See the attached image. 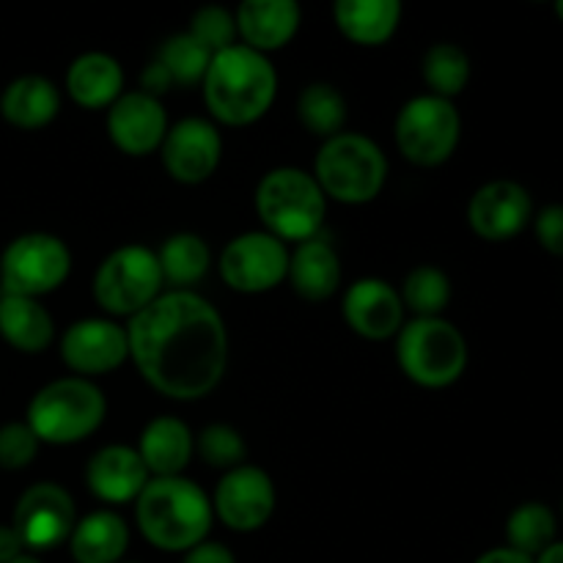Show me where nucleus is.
I'll use <instances>...</instances> for the list:
<instances>
[{
    "label": "nucleus",
    "mask_w": 563,
    "mask_h": 563,
    "mask_svg": "<svg viewBox=\"0 0 563 563\" xmlns=\"http://www.w3.org/2000/svg\"><path fill=\"white\" fill-rule=\"evenodd\" d=\"M58 346L66 368L82 379L102 377L130 361L126 328L108 317L77 319L64 330Z\"/></svg>",
    "instance_id": "nucleus-15"
},
{
    "label": "nucleus",
    "mask_w": 563,
    "mask_h": 563,
    "mask_svg": "<svg viewBox=\"0 0 563 563\" xmlns=\"http://www.w3.org/2000/svg\"><path fill=\"white\" fill-rule=\"evenodd\" d=\"M126 341L143 383L165 399H203L229 368V330L198 291H163L126 322Z\"/></svg>",
    "instance_id": "nucleus-1"
},
{
    "label": "nucleus",
    "mask_w": 563,
    "mask_h": 563,
    "mask_svg": "<svg viewBox=\"0 0 563 563\" xmlns=\"http://www.w3.org/2000/svg\"><path fill=\"white\" fill-rule=\"evenodd\" d=\"M66 93L86 110H108L124 93V69L99 49L77 55L66 69Z\"/></svg>",
    "instance_id": "nucleus-22"
},
{
    "label": "nucleus",
    "mask_w": 563,
    "mask_h": 563,
    "mask_svg": "<svg viewBox=\"0 0 563 563\" xmlns=\"http://www.w3.org/2000/svg\"><path fill=\"white\" fill-rule=\"evenodd\" d=\"M473 563H533V559H528V555L517 553V550L511 548H495L487 550L484 555H478Z\"/></svg>",
    "instance_id": "nucleus-40"
},
{
    "label": "nucleus",
    "mask_w": 563,
    "mask_h": 563,
    "mask_svg": "<svg viewBox=\"0 0 563 563\" xmlns=\"http://www.w3.org/2000/svg\"><path fill=\"white\" fill-rule=\"evenodd\" d=\"M168 126L163 99L148 97L141 88L124 91L108 108V137L126 157H146L159 152Z\"/></svg>",
    "instance_id": "nucleus-17"
},
{
    "label": "nucleus",
    "mask_w": 563,
    "mask_h": 563,
    "mask_svg": "<svg viewBox=\"0 0 563 563\" xmlns=\"http://www.w3.org/2000/svg\"><path fill=\"white\" fill-rule=\"evenodd\" d=\"M121 563H135V561H121Z\"/></svg>",
    "instance_id": "nucleus-44"
},
{
    "label": "nucleus",
    "mask_w": 563,
    "mask_h": 563,
    "mask_svg": "<svg viewBox=\"0 0 563 563\" xmlns=\"http://www.w3.org/2000/svg\"><path fill=\"white\" fill-rule=\"evenodd\" d=\"M555 533H559L555 511L542 500H528V504L517 506L506 520V548L517 550L528 559H537L550 544L559 542Z\"/></svg>",
    "instance_id": "nucleus-30"
},
{
    "label": "nucleus",
    "mask_w": 563,
    "mask_h": 563,
    "mask_svg": "<svg viewBox=\"0 0 563 563\" xmlns=\"http://www.w3.org/2000/svg\"><path fill=\"white\" fill-rule=\"evenodd\" d=\"M278 493L267 471L256 465H240L223 473L212 495V511L229 531L256 533L273 520Z\"/></svg>",
    "instance_id": "nucleus-13"
},
{
    "label": "nucleus",
    "mask_w": 563,
    "mask_h": 563,
    "mask_svg": "<svg viewBox=\"0 0 563 563\" xmlns=\"http://www.w3.org/2000/svg\"><path fill=\"white\" fill-rule=\"evenodd\" d=\"M423 82H427L429 91L440 99H451L454 102L462 91L467 88L473 75L471 55L460 47V44L440 42L432 44L423 55Z\"/></svg>",
    "instance_id": "nucleus-31"
},
{
    "label": "nucleus",
    "mask_w": 563,
    "mask_h": 563,
    "mask_svg": "<svg viewBox=\"0 0 563 563\" xmlns=\"http://www.w3.org/2000/svg\"><path fill=\"white\" fill-rule=\"evenodd\" d=\"M71 253L60 236L47 231L20 234L0 253V291L42 300L66 284Z\"/></svg>",
    "instance_id": "nucleus-10"
},
{
    "label": "nucleus",
    "mask_w": 563,
    "mask_h": 563,
    "mask_svg": "<svg viewBox=\"0 0 563 563\" xmlns=\"http://www.w3.org/2000/svg\"><path fill=\"white\" fill-rule=\"evenodd\" d=\"M157 262L168 291H192V286L201 284L212 267V251L203 236L179 231L159 245Z\"/></svg>",
    "instance_id": "nucleus-28"
},
{
    "label": "nucleus",
    "mask_w": 563,
    "mask_h": 563,
    "mask_svg": "<svg viewBox=\"0 0 563 563\" xmlns=\"http://www.w3.org/2000/svg\"><path fill=\"white\" fill-rule=\"evenodd\" d=\"M350 115L344 93L330 82H311L297 97V119L319 141L341 135Z\"/></svg>",
    "instance_id": "nucleus-29"
},
{
    "label": "nucleus",
    "mask_w": 563,
    "mask_h": 563,
    "mask_svg": "<svg viewBox=\"0 0 563 563\" xmlns=\"http://www.w3.org/2000/svg\"><path fill=\"white\" fill-rule=\"evenodd\" d=\"M25 553V548H22V539L16 537V531L9 526H0V563H11L14 559H20V555Z\"/></svg>",
    "instance_id": "nucleus-39"
},
{
    "label": "nucleus",
    "mask_w": 563,
    "mask_h": 563,
    "mask_svg": "<svg viewBox=\"0 0 563 563\" xmlns=\"http://www.w3.org/2000/svg\"><path fill=\"white\" fill-rule=\"evenodd\" d=\"M165 174L187 187L203 185L214 176L223 159V135L218 124L201 115H187L168 126L163 146H159Z\"/></svg>",
    "instance_id": "nucleus-14"
},
{
    "label": "nucleus",
    "mask_w": 563,
    "mask_h": 563,
    "mask_svg": "<svg viewBox=\"0 0 563 563\" xmlns=\"http://www.w3.org/2000/svg\"><path fill=\"white\" fill-rule=\"evenodd\" d=\"M313 179L322 187L324 198L346 207H363L385 190L388 157L372 137L361 132H341L319 146Z\"/></svg>",
    "instance_id": "nucleus-6"
},
{
    "label": "nucleus",
    "mask_w": 563,
    "mask_h": 563,
    "mask_svg": "<svg viewBox=\"0 0 563 563\" xmlns=\"http://www.w3.org/2000/svg\"><path fill=\"white\" fill-rule=\"evenodd\" d=\"M141 537L163 553H187L212 531V498L192 478H148L135 500Z\"/></svg>",
    "instance_id": "nucleus-3"
},
{
    "label": "nucleus",
    "mask_w": 563,
    "mask_h": 563,
    "mask_svg": "<svg viewBox=\"0 0 563 563\" xmlns=\"http://www.w3.org/2000/svg\"><path fill=\"white\" fill-rule=\"evenodd\" d=\"M130 548V526L113 509H97L77 520L69 537L75 563H121Z\"/></svg>",
    "instance_id": "nucleus-27"
},
{
    "label": "nucleus",
    "mask_w": 563,
    "mask_h": 563,
    "mask_svg": "<svg viewBox=\"0 0 563 563\" xmlns=\"http://www.w3.org/2000/svg\"><path fill=\"white\" fill-rule=\"evenodd\" d=\"M159 66L165 69V75L170 77V82L179 88L201 86L203 77H207L209 60H212V53L207 47L196 42L190 33H176V36L165 38L159 44L157 55H154Z\"/></svg>",
    "instance_id": "nucleus-33"
},
{
    "label": "nucleus",
    "mask_w": 563,
    "mask_h": 563,
    "mask_svg": "<svg viewBox=\"0 0 563 563\" xmlns=\"http://www.w3.org/2000/svg\"><path fill=\"white\" fill-rule=\"evenodd\" d=\"M399 297L405 302V311L412 313V319L443 317L451 302V278L438 264H421L405 275Z\"/></svg>",
    "instance_id": "nucleus-32"
},
{
    "label": "nucleus",
    "mask_w": 563,
    "mask_h": 563,
    "mask_svg": "<svg viewBox=\"0 0 563 563\" xmlns=\"http://www.w3.org/2000/svg\"><path fill=\"white\" fill-rule=\"evenodd\" d=\"M60 113V91L49 77L22 75L0 93V115L16 130H44Z\"/></svg>",
    "instance_id": "nucleus-24"
},
{
    "label": "nucleus",
    "mask_w": 563,
    "mask_h": 563,
    "mask_svg": "<svg viewBox=\"0 0 563 563\" xmlns=\"http://www.w3.org/2000/svg\"><path fill=\"white\" fill-rule=\"evenodd\" d=\"M471 350L462 330L445 317L410 319L396 335V363L410 383L443 390L460 383Z\"/></svg>",
    "instance_id": "nucleus-7"
},
{
    "label": "nucleus",
    "mask_w": 563,
    "mask_h": 563,
    "mask_svg": "<svg viewBox=\"0 0 563 563\" xmlns=\"http://www.w3.org/2000/svg\"><path fill=\"white\" fill-rule=\"evenodd\" d=\"M396 148L418 168L449 163L462 141V115L451 99L421 93L401 104L394 124Z\"/></svg>",
    "instance_id": "nucleus-9"
},
{
    "label": "nucleus",
    "mask_w": 563,
    "mask_h": 563,
    "mask_svg": "<svg viewBox=\"0 0 563 563\" xmlns=\"http://www.w3.org/2000/svg\"><path fill=\"white\" fill-rule=\"evenodd\" d=\"M289 245L267 231H245L225 242L218 256V273L236 295H267L289 273Z\"/></svg>",
    "instance_id": "nucleus-11"
},
{
    "label": "nucleus",
    "mask_w": 563,
    "mask_h": 563,
    "mask_svg": "<svg viewBox=\"0 0 563 563\" xmlns=\"http://www.w3.org/2000/svg\"><path fill=\"white\" fill-rule=\"evenodd\" d=\"M256 212L264 231L278 236L280 242H300L322 236L328 218V198L317 185L313 174L280 165L267 170L256 187Z\"/></svg>",
    "instance_id": "nucleus-5"
},
{
    "label": "nucleus",
    "mask_w": 563,
    "mask_h": 563,
    "mask_svg": "<svg viewBox=\"0 0 563 563\" xmlns=\"http://www.w3.org/2000/svg\"><path fill=\"white\" fill-rule=\"evenodd\" d=\"M11 563H42V561H38L36 555H33V553H22L20 559H14Z\"/></svg>",
    "instance_id": "nucleus-42"
},
{
    "label": "nucleus",
    "mask_w": 563,
    "mask_h": 563,
    "mask_svg": "<svg viewBox=\"0 0 563 563\" xmlns=\"http://www.w3.org/2000/svg\"><path fill=\"white\" fill-rule=\"evenodd\" d=\"M135 451L152 478L181 476L196 454V438L181 418L157 416L143 427Z\"/></svg>",
    "instance_id": "nucleus-21"
},
{
    "label": "nucleus",
    "mask_w": 563,
    "mask_h": 563,
    "mask_svg": "<svg viewBox=\"0 0 563 563\" xmlns=\"http://www.w3.org/2000/svg\"><path fill=\"white\" fill-rule=\"evenodd\" d=\"M240 44L267 55L284 49L302 25V11L295 0H245L234 14Z\"/></svg>",
    "instance_id": "nucleus-20"
},
{
    "label": "nucleus",
    "mask_w": 563,
    "mask_h": 563,
    "mask_svg": "<svg viewBox=\"0 0 563 563\" xmlns=\"http://www.w3.org/2000/svg\"><path fill=\"white\" fill-rule=\"evenodd\" d=\"M555 14H559V20L563 22V0H559V3H555Z\"/></svg>",
    "instance_id": "nucleus-43"
},
{
    "label": "nucleus",
    "mask_w": 563,
    "mask_h": 563,
    "mask_svg": "<svg viewBox=\"0 0 563 563\" xmlns=\"http://www.w3.org/2000/svg\"><path fill=\"white\" fill-rule=\"evenodd\" d=\"M38 438L25 421H9L0 427V467L25 471L38 454Z\"/></svg>",
    "instance_id": "nucleus-36"
},
{
    "label": "nucleus",
    "mask_w": 563,
    "mask_h": 563,
    "mask_svg": "<svg viewBox=\"0 0 563 563\" xmlns=\"http://www.w3.org/2000/svg\"><path fill=\"white\" fill-rule=\"evenodd\" d=\"M533 220V198L520 181L493 179L478 187L467 201V225L487 242L520 236Z\"/></svg>",
    "instance_id": "nucleus-16"
},
{
    "label": "nucleus",
    "mask_w": 563,
    "mask_h": 563,
    "mask_svg": "<svg viewBox=\"0 0 563 563\" xmlns=\"http://www.w3.org/2000/svg\"><path fill=\"white\" fill-rule=\"evenodd\" d=\"M399 0H339L333 20L341 36L357 47H383L401 25Z\"/></svg>",
    "instance_id": "nucleus-25"
},
{
    "label": "nucleus",
    "mask_w": 563,
    "mask_h": 563,
    "mask_svg": "<svg viewBox=\"0 0 563 563\" xmlns=\"http://www.w3.org/2000/svg\"><path fill=\"white\" fill-rule=\"evenodd\" d=\"M148 471L132 445H104L88 460L86 484L97 500L108 506L135 504L148 484Z\"/></svg>",
    "instance_id": "nucleus-19"
},
{
    "label": "nucleus",
    "mask_w": 563,
    "mask_h": 563,
    "mask_svg": "<svg viewBox=\"0 0 563 563\" xmlns=\"http://www.w3.org/2000/svg\"><path fill=\"white\" fill-rule=\"evenodd\" d=\"M192 38H196L201 47H207L209 53L218 55L223 49L234 47L236 44V20L229 9L223 5H203L196 14L190 16V27H187Z\"/></svg>",
    "instance_id": "nucleus-35"
},
{
    "label": "nucleus",
    "mask_w": 563,
    "mask_h": 563,
    "mask_svg": "<svg viewBox=\"0 0 563 563\" xmlns=\"http://www.w3.org/2000/svg\"><path fill=\"white\" fill-rule=\"evenodd\" d=\"M203 104L218 124L251 126L269 113L278 93V71L267 55L236 42L212 55L201 82Z\"/></svg>",
    "instance_id": "nucleus-2"
},
{
    "label": "nucleus",
    "mask_w": 563,
    "mask_h": 563,
    "mask_svg": "<svg viewBox=\"0 0 563 563\" xmlns=\"http://www.w3.org/2000/svg\"><path fill=\"white\" fill-rule=\"evenodd\" d=\"M341 258L335 247L324 236L295 245L289 253V273L286 280L295 295L308 302H322L339 291L341 286Z\"/></svg>",
    "instance_id": "nucleus-23"
},
{
    "label": "nucleus",
    "mask_w": 563,
    "mask_h": 563,
    "mask_svg": "<svg viewBox=\"0 0 563 563\" xmlns=\"http://www.w3.org/2000/svg\"><path fill=\"white\" fill-rule=\"evenodd\" d=\"M108 399L93 379L60 377L33 394L25 423L44 445H77L99 432Z\"/></svg>",
    "instance_id": "nucleus-4"
},
{
    "label": "nucleus",
    "mask_w": 563,
    "mask_h": 563,
    "mask_svg": "<svg viewBox=\"0 0 563 563\" xmlns=\"http://www.w3.org/2000/svg\"><path fill=\"white\" fill-rule=\"evenodd\" d=\"M165 291L157 251L146 245H121L102 258L93 273V300L108 319H126L152 306Z\"/></svg>",
    "instance_id": "nucleus-8"
},
{
    "label": "nucleus",
    "mask_w": 563,
    "mask_h": 563,
    "mask_svg": "<svg viewBox=\"0 0 563 563\" xmlns=\"http://www.w3.org/2000/svg\"><path fill=\"white\" fill-rule=\"evenodd\" d=\"M346 324L366 341H390L405 328L407 311L399 289L383 278H361L346 289L341 302Z\"/></svg>",
    "instance_id": "nucleus-18"
},
{
    "label": "nucleus",
    "mask_w": 563,
    "mask_h": 563,
    "mask_svg": "<svg viewBox=\"0 0 563 563\" xmlns=\"http://www.w3.org/2000/svg\"><path fill=\"white\" fill-rule=\"evenodd\" d=\"M0 339L16 352L42 355L55 341V322L42 300L0 291Z\"/></svg>",
    "instance_id": "nucleus-26"
},
{
    "label": "nucleus",
    "mask_w": 563,
    "mask_h": 563,
    "mask_svg": "<svg viewBox=\"0 0 563 563\" xmlns=\"http://www.w3.org/2000/svg\"><path fill=\"white\" fill-rule=\"evenodd\" d=\"M533 234L550 256L563 258V203H550L533 214Z\"/></svg>",
    "instance_id": "nucleus-37"
},
{
    "label": "nucleus",
    "mask_w": 563,
    "mask_h": 563,
    "mask_svg": "<svg viewBox=\"0 0 563 563\" xmlns=\"http://www.w3.org/2000/svg\"><path fill=\"white\" fill-rule=\"evenodd\" d=\"M181 563H236L234 553H231L225 544L220 542H201L196 544L192 550H187L185 559H181Z\"/></svg>",
    "instance_id": "nucleus-38"
},
{
    "label": "nucleus",
    "mask_w": 563,
    "mask_h": 563,
    "mask_svg": "<svg viewBox=\"0 0 563 563\" xmlns=\"http://www.w3.org/2000/svg\"><path fill=\"white\" fill-rule=\"evenodd\" d=\"M196 454L214 471L229 473L234 467L245 465L247 445L245 438L229 423H209L196 438Z\"/></svg>",
    "instance_id": "nucleus-34"
},
{
    "label": "nucleus",
    "mask_w": 563,
    "mask_h": 563,
    "mask_svg": "<svg viewBox=\"0 0 563 563\" xmlns=\"http://www.w3.org/2000/svg\"><path fill=\"white\" fill-rule=\"evenodd\" d=\"M533 563H563V542H553L542 555H537Z\"/></svg>",
    "instance_id": "nucleus-41"
},
{
    "label": "nucleus",
    "mask_w": 563,
    "mask_h": 563,
    "mask_svg": "<svg viewBox=\"0 0 563 563\" xmlns=\"http://www.w3.org/2000/svg\"><path fill=\"white\" fill-rule=\"evenodd\" d=\"M77 526L75 498L55 482H38L20 495L11 528L22 539L25 553H49L69 542Z\"/></svg>",
    "instance_id": "nucleus-12"
}]
</instances>
